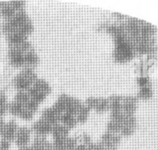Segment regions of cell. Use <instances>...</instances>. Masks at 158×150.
I'll return each mask as SVG.
<instances>
[{"mask_svg":"<svg viewBox=\"0 0 158 150\" xmlns=\"http://www.w3.org/2000/svg\"><path fill=\"white\" fill-rule=\"evenodd\" d=\"M23 108H24V106H23L22 104L19 103V102H18L16 101H14L10 105L9 110L12 114H13V115L20 116V114L22 112Z\"/></svg>","mask_w":158,"mask_h":150,"instance_id":"cell-8","label":"cell"},{"mask_svg":"<svg viewBox=\"0 0 158 150\" xmlns=\"http://www.w3.org/2000/svg\"><path fill=\"white\" fill-rule=\"evenodd\" d=\"M18 129L19 128L17 127L16 122L14 121L7 122V124H5L2 135V139H5L9 142L15 141Z\"/></svg>","mask_w":158,"mask_h":150,"instance_id":"cell-3","label":"cell"},{"mask_svg":"<svg viewBox=\"0 0 158 150\" xmlns=\"http://www.w3.org/2000/svg\"><path fill=\"white\" fill-rule=\"evenodd\" d=\"M59 122L69 129V128L74 127L76 125V124L77 123V119L73 114L64 113L61 115L60 121Z\"/></svg>","mask_w":158,"mask_h":150,"instance_id":"cell-7","label":"cell"},{"mask_svg":"<svg viewBox=\"0 0 158 150\" xmlns=\"http://www.w3.org/2000/svg\"><path fill=\"white\" fill-rule=\"evenodd\" d=\"M68 128L65 127L62 123H57L53 125L51 133L54 137V139H62L68 137Z\"/></svg>","mask_w":158,"mask_h":150,"instance_id":"cell-6","label":"cell"},{"mask_svg":"<svg viewBox=\"0 0 158 150\" xmlns=\"http://www.w3.org/2000/svg\"><path fill=\"white\" fill-rule=\"evenodd\" d=\"M10 146V142L2 139L0 141V150H9Z\"/></svg>","mask_w":158,"mask_h":150,"instance_id":"cell-9","label":"cell"},{"mask_svg":"<svg viewBox=\"0 0 158 150\" xmlns=\"http://www.w3.org/2000/svg\"><path fill=\"white\" fill-rule=\"evenodd\" d=\"M19 150H33V149L31 147H28V146H27V147H20Z\"/></svg>","mask_w":158,"mask_h":150,"instance_id":"cell-11","label":"cell"},{"mask_svg":"<svg viewBox=\"0 0 158 150\" xmlns=\"http://www.w3.org/2000/svg\"><path fill=\"white\" fill-rule=\"evenodd\" d=\"M61 115H62V114L59 113L58 110L55 109L54 107L49 108L43 110L42 119L49 122L52 125H54L57 123H59Z\"/></svg>","mask_w":158,"mask_h":150,"instance_id":"cell-4","label":"cell"},{"mask_svg":"<svg viewBox=\"0 0 158 150\" xmlns=\"http://www.w3.org/2000/svg\"><path fill=\"white\" fill-rule=\"evenodd\" d=\"M30 139V130L29 128L22 127L18 129L15 141L20 147H27Z\"/></svg>","mask_w":158,"mask_h":150,"instance_id":"cell-2","label":"cell"},{"mask_svg":"<svg viewBox=\"0 0 158 150\" xmlns=\"http://www.w3.org/2000/svg\"><path fill=\"white\" fill-rule=\"evenodd\" d=\"M52 127L53 125L51 124L43 119H41L35 122V124L32 126V130L37 134V135L45 136L48 133H51Z\"/></svg>","mask_w":158,"mask_h":150,"instance_id":"cell-1","label":"cell"},{"mask_svg":"<svg viewBox=\"0 0 158 150\" xmlns=\"http://www.w3.org/2000/svg\"><path fill=\"white\" fill-rule=\"evenodd\" d=\"M31 147L33 150H52V144L47 141L45 136L40 135H37Z\"/></svg>","mask_w":158,"mask_h":150,"instance_id":"cell-5","label":"cell"},{"mask_svg":"<svg viewBox=\"0 0 158 150\" xmlns=\"http://www.w3.org/2000/svg\"><path fill=\"white\" fill-rule=\"evenodd\" d=\"M5 122H4L2 119H1V118H0V135H2V133H3L4 128H5Z\"/></svg>","mask_w":158,"mask_h":150,"instance_id":"cell-10","label":"cell"}]
</instances>
